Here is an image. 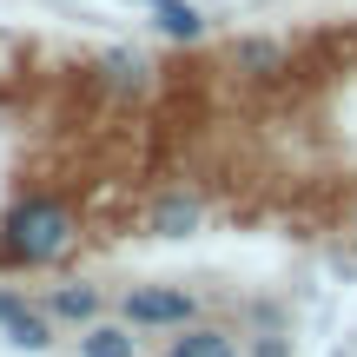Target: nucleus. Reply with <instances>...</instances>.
Segmentation results:
<instances>
[{
  "instance_id": "nucleus-6",
  "label": "nucleus",
  "mask_w": 357,
  "mask_h": 357,
  "mask_svg": "<svg viewBox=\"0 0 357 357\" xmlns=\"http://www.w3.org/2000/svg\"><path fill=\"white\" fill-rule=\"evenodd\" d=\"M192 225H199V199H192V192H166V199L153 205V231L159 238H185Z\"/></svg>"
},
{
  "instance_id": "nucleus-12",
  "label": "nucleus",
  "mask_w": 357,
  "mask_h": 357,
  "mask_svg": "<svg viewBox=\"0 0 357 357\" xmlns=\"http://www.w3.org/2000/svg\"><path fill=\"white\" fill-rule=\"evenodd\" d=\"M252 357H284V337H265V344H258Z\"/></svg>"
},
{
  "instance_id": "nucleus-1",
  "label": "nucleus",
  "mask_w": 357,
  "mask_h": 357,
  "mask_svg": "<svg viewBox=\"0 0 357 357\" xmlns=\"http://www.w3.org/2000/svg\"><path fill=\"white\" fill-rule=\"evenodd\" d=\"M73 238H79V225L60 199H20L0 218V258L7 265H53Z\"/></svg>"
},
{
  "instance_id": "nucleus-4",
  "label": "nucleus",
  "mask_w": 357,
  "mask_h": 357,
  "mask_svg": "<svg viewBox=\"0 0 357 357\" xmlns=\"http://www.w3.org/2000/svg\"><path fill=\"white\" fill-rule=\"evenodd\" d=\"M166 357H238V337L218 331V324H185V331L172 337Z\"/></svg>"
},
{
  "instance_id": "nucleus-2",
  "label": "nucleus",
  "mask_w": 357,
  "mask_h": 357,
  "mask_svg": "<svg viewBox=\"0 0 357 357\" xmlns=\"http://www.w3.org/2000/svg\"><path fill=\"white\" fill-rule=\"evenodd\" d=\"M199 318V298L185 284H132L126 291V324L132 331H185Z\"/></svg>"
},
{
  "instance_id": "nucleus-13",
  "label": "nucleus",
  "mask_w": 357,
  "mask_h": 357,
  "mask_svg": "<svg viewBox=\"0 0 357 357\" xmlns=\"http://www.w3.org/2000/svg\"><path fill=\"white\" fill-rule=\"evenodd\" d=\"M351 225H357V212H351Z\"/></svg>"
},
{
  "instance_id": "nucleus-10",
  "label": "nucleus",
  "mask_w": 357,
  "mask_h": 357,
  "mask_svg": "<svg viewBox=\"0 0 357 357\" xmlns=\"http://www.w3.org/2000/svg\"><path fill=\"white\" fill-rule=\"evenodd\" d=\"M106 73H113V86H139V79H146V60H139V53H113Z\"/></svg>"
},
{
  "instance_id": "nucleus-3",
  "label": "nucleus",
  "mask_w": 357,
  "mask_h": 357,
  "mask_svg": "<svg viewBox=\"0 0 357 357\" xmlns=\"http://www.w3.org/2000/svg\"><path fill=\"white\" fill-rule=\"evenodd\" d=\"M231 66L252 73V79H278V73H291V47L284 40H265V33H245L231 47Z\"/></svg>"
},
{
  "instance_id": "nucleus-7",
  "label": "nucleus",
  "mask_w": 357,
  "mask_h": 357,
  "mask_svg": "<svg viewBox=\"0 0 357 357\" xmlns=\"http://www.w3.org/2000/svg\"><path fill=\"white\" fill-rule=\"evenodd\" d=\"M153 26H159L166 40H199V33H205V13L192 7V0H159Z\"/></svg>"
},
{
  "instance_id": "nucleus-5",
  "label": "nucleus",
  "mask_w": 357,
  "mask_h": 357,
  "mask_svg": "<svg viewBox=\"0 0 357 357\" xmlns=\"http://www.w3.org/2000/svg\"><path fill=\"white\" fill-rule=\"evenodd\" d=\"M100 305H106L100 284H60V291L47 298V311H53V318H66V324H93V318H100Z\"/></svg>"
},
{
  "instance_id": "nucleus-11",
  "label": "nucleus",
  "mask_w": 357,
  "mask_h": 357,
  "mask_svg": "<svg viewBox=\"0 0 357 357\" xmlns=\"http://www.w3.org/2000/svg\"><path fill=\"white\" fill-rule=\"evenodd\" d=\"M20 311H26L20 298H13V291H0V324H7V318H20Z\"/></svg>"
},
{
  "instance_id": "nucleus-9",
  "label": "nucleus",
  "mask_w": 357,
  "mask_h": 357,
  "mask_svg": "<svg viewBox=\"0 0 357 357\" xmlns=\"http://www.w3.org/2000/svg\"><path fill=\"white\" fill-rule=\"evenodd\" d=\"M0 331H7V344H20V351H47L53 344V311H20V318H7Z\"/></svg>"
},
{
  "instance_id": "nucleus-8",
  "label": "nucleus",
  "mask_w": 357,
  "mask_h": 357,
  "mask_svg": "<svg viewBox=\"0 0 357 357\" xmlns=\"http://www.w3.org/2000/svg\"><path fill=\"white\" fill-rule=\"evenodd\" d=\"M132 351H139V337L126 324H86V337H79V357H132Z\"/></svg>"
}]
</instances>
